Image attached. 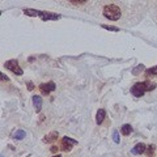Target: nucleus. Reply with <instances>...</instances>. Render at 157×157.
Returning a JSON list of instances; mask_svg holds the SVG:
<instances>
[{
	"label": "nucleus",
	"mask_w": 157,
	"mask_h": 157,
	"mask_svg": "<svg viewBox=\"0 0 157 157\" xmlns=\"http://www.w3.org/2000/svg\"><path fill=\"white\" fill-rule=\"evenodd\" d=\"M145 151H147V145L143 144V143H139V144H136L134 148H132L131 153L132 155H143V153H145Z\"/></svg>",
	"instance_id": "6"
},
{
	"label": "nucleus",
	"mask_w": 157,
	"mask_h": 157,
	"mask_svg": "<svg viewBox=\"0 0 157 157\" xmlns=\"http://www.w3.org/2000/svg\"><path fill=\"white\" fill-rule=\"evenodd\" d=\"M28 88H29V90H32L33 88H34V85L32 84V82H28Z\"/></svg>",
	"instance_id": "19"
},
{
	"label": "nucleus",
	"mask_w": 157,
	"mask_h": 157,
	"mask_svg": "<svg viewBox=\"0 0 157 157\" xmlns=\"http://www.w3.org/2000/svg\"><path fill=\"white\" fill-rule=\"evenodd\" d=\"M143 71H144V66L143 64H139L134 71H132V73H134V75H139V73L143 72Z\"/></svg>",
	"instance_id": "16"
},
{
	"label": "nucleus",
	"mask_w": 157,
	"mask_h": 157,
	"mask_svg": "<svg viewBox=\"0 0 157 157\" xmlns=\"http://www.w3.org/2000/svg\"><path fill=\"white\" fill-rule=\"evenodd\" d=\"M55 88H56L55 82H54V81H48V82H43V84L39 85V90H41L42 94L47 96V94H50L51 92L55 90Z\"/></svg>",
	"instance_id": "5"
},
{
	"label": "nucleus",
	"mask_w": 157,
	"mask_h": 157,
	"mask_svg": "<svg viewBox=\"0 0 157 157\" xmlns=\"http://www.w3.org/2000/svg\"><path fill=\"white\" fill-rule=\"evenodd\" d=\"M113 140H114V143H119V135H118V132L114 131V134H113Z\"/></svg>",
	"instance_id": "17"
},
{
	"label": "nucleus",
	"mask_w": 157,
	"mask_h": 157,
	"mask_svg": "<svg viewBox=\"0 0 157 157\" xmlns=\"http://www.w3.org/2000/svg\"><path fill=\"white\" fill-rule=\"evenodd\" d=\"M105 117H106V113H105V110H104V109H100V110L97 111V117H96V123H97V124H101L102 122H104Z\"/></svg>",
	"instance_id": "9"
},
{
	"label": "nucleus",
	"mask_w": 157,
	"mask_h": 157,
	"mask_svg": "<svg viewBox=\"0 0 157 157\" xmlns=\"http://www.w3.org/2000/svg\"><path fill=\"white\" fill-rule=\"evenodd\" d=\"M102 28L106 29V30H113V32H118V28L115 26H109V25H102Z\"/></svg>",
	"instance_id": "18"
},
{
	"label": "nucleus",
	"mask_w": 157,
	"mask_h": 157,
	"mask_svg": "<svg viewBox=\"0 0 157 157\" xmlns=\"http://www.w3.org/2000/svg\"><path fill=\"white\" fill-rule=\"evenodd\" d=\"M52 157H62L60 155H55V156H52Z\"/></svg>",
	"instance_id": "21"
},
{
	"label": "nucleus",
	"mask_w": 157,
	"mask_h": 157,
	"mask_svg": "<svg viewBox=\"0 0 157 157\" xmlns=\"http://www.w3.org/2000/svg\"><path fill=\"white\" fill-rule=\"evenodd\" d=\"M33 104H34V109H36L37 113L41 111L42 109V98L39 96H34L33 97Z\"/></svg>",
	"instance_id": "8"
},
{
	"label": "nucleus",
	"mask_w": 157,
	"mask_h": 157,
	"mask_svg": "<svg viewBox=\"0 0 157 157\" xmlns=\"http://www.w3.org/2000/svg\"><path fill=\"white\" fill-rule=\"evenodd\" d=\"M156 88V82L152 81H141V82H136V84L131 88V93L135 97H141L145 92H151Z\"/></svg>",
	"instance_id": "1"
},
{
	"label": "nucleus",
	"mask_w": 157,
	"mask_h": 157,
	"mask_svg": "<svg viewBox=\"0 0 157 157\" xmlns=\"http://www.w3.org/2000/svg\"><path fill=\"white\" fill-rule=\"evenodd\" d=\"M145 153H147V156H148V157H152V156H153V155H155V145H153V144H151V145L147 147Z\"/></svg>",
	"instance_id": "15"
},
{
	"label": "nucleus",
	"mask_w": 157,
	"mask_h": 157,
	"mask_svg": "<svg viewBox=\"0 0 157 157\" xmlns=\"http://www.w3.org/2000/svg\"><path fill=\"white\" fill-rule=\"evenodd\" d=\"M157 75V66L156 67H152V68H148L145 70V76L149 77V76H156Z\"/></svg>",
	"instance_id": "12"
},
{
	"label": "nucleus",
	"mask_w": 157,
	"mask_h": 157,
	"mask_svg": "<svg viewBox=\"0 0 157 157\" xmlns=\"http://www.w3.org/2000/svg\"><path fill=\"white\" fill-rule=\"evenodd\" d=\"M131 131H132V127H131V124H124L123 127H122V130H121L122 135H124V136L130 135V134H131Z\"/></svg>",
	"instance_id": "11"
},
{
	"label": "nucleus",
	"mask_w": 157,
	"mask_h": 157,
	"mask_svg": "<svg viewBox=\"0 0 157 157\" xmlns=\"http://www.w3.org/2000/svg\"><path fill=\"white\" fill-rule=\"evenodd\" d=\"M58 132H50L48 135H46V137L43 139V141L45 143H52V141H55L56 139H58Z\"/></svg>",
	"instance_id": "10"
},
{
	"label": "nucleus",
	"mask_w": 157,
	"mask_h": 157,
	"mask_svg": "<svg viewBox=\"0 0 157 157\" xmlns=\"http://www.w3.org/2000/svg\"><path fill=\"white\" fill-rule=\"evenodd\" d=\"M77 144V141L76 140H73V139H71V137H68V136H64L62 139V141H60V149L62 151H71V148L73 145H76Z\"/></svg>",
	"instance_id": "4"
},
{
	"label": "nucleus",
	"mask_w": 157,
	"mask_h": 157,
	"mask_svg": "<svg viewBox=\"0 0 157 157\" xmlns=\"http://www.w3.org/2000/svg\"><path fill=\"white\" fill-rule=\"evenodd\" d=\"M25 136H26L25 132H24L22 130H18V131L14 132L12 137H14V139H17V140H21V139H24V137H25Z\"/></svg>",
	"instance_id": "13"
},
{
	"label": "nucleus",
	"mask_w": 157,
	"mask_h": 157,
	"mask_svg": "<svg viewBox=\"0 0 157 157\" xmlns=\"http://www.w3.org/2000/svg\"><path fill=\"white\" fill-rule=\"evenodd\" d=\"M89 0H68V3H71L72 6H76V7H78V6H84V4H86Z\"/></svg>",
	"instance_id": "14"
},
{
	"label": "nucleus",
	"mask_w": 157,
	"mask_h": 157,
	"mask_svg": "<svg viewBox=\"0 0 157 157\" xmlns=\"http://www.w3.org/2000/svg\"><path fill=\"white\" fill-rule=\"evenodd\" d=\"M38 16H41V18L43 21H47V20H58L60 18L59 14H55V13H47V12H39Z\"/></svg>",
	"instance_id": "7"
},
{
	"label": "nucleus",
	"mask_w": 157,
	"mask_h": 157,
	"mask_svg": "<svg viewBox=\"0 0 157 157\" xmlns=\"http://www.w3.org/2000/svg\"><path fill=\"white\" fill-rule=\"evenodd\" d=\"M102 13H104V16L107 20H111V21H117V20H119L121 14H122L119 7L114 6V4H109V6H106L104 8V11H102Z\"/></svg>",
	"instance_id": "2"
},
{
	"label": "nucleus",
	"mask_w": 157,
	"mask_h": 157,
	"mask_svg": "<svg viewBox=\"0 0 157 157\" xmlns=\"http://www.w3.org/2000/svg\"><path fill=\"white\" fill-rule=\"evenodd\" d=\"M4 67H6L7 70L12 71L13 73H16V75H18V76L22 75V68L18 66V63L16 60H8V62H6V63H4Z\"/></svg>",
	"instance_id": "3"
},
{
	"label": "nucleus",
	"mask_w": 157,
	"mask_h": 157,
	"mask_svg": "<svg viewBox=\"0 0 157 157\" xmlns=\"http://www.w3.org/2000/svg\"><path fill=\"white\" fill-rule=\"evenodd\" d=\"M58 148H60V147H58ZM58 148H56V147H55V145H54V147H52V148H51V151H52V152H56V151H58Z\"/></svg>",
	"instance_id": "20"
}]
</instances>
